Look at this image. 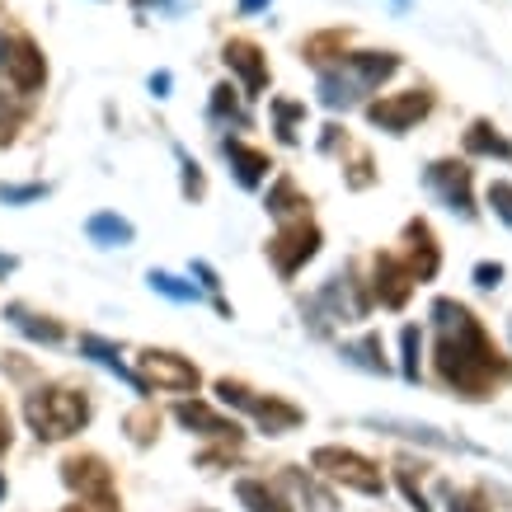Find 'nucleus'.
I'll return each instance as SVG.
<instances>
[{
	"mask_svg": "<svg viewBox=\"0 0 512 512\" xmlns=\"http://www.w3.org/2000/svg\"><path fill=\"white\" fill-rule=\"evenodd\" d=\"M433 320H437V329H442V343H437V367H442V376H447L461 395L480 400L484 390L503 376V362H498L494 343L484 339V329L475 325L470 311L456 306V301H437Z\"/></svg>",
	"mask_w": 512,
	"mask_h": 512,
	"instance_id": "1",
	"label": "nucleus"
},
{
	"mask_svg": "<svg viewBox=\"0 0 512 512\" xmlns=\"http://www.w3.org/2000/svg\"><path fill=\"white\" fill-rule=\"evenodd\" d=\"M400 71V57L390 52H357V57H343L339 66H329L320 76V104L325 109H348L362 94H372L381 80H390Z\"/></svg>",
	"mask_w": 512,
	"mask_h": 512,
	"instance_id": "2",
	"label": "nucleus"
},
{
	"mask_svg": "<svg viewBox=\"0 0 512 512\" xmlns=\"http://www.w3.org/2000/svg\"><path fill=\"white\" fill-rule=\"evenodd\" d=\"M29 423L33 433L57 442V437H71L90 423V400L76 395V390H38L29 400Z\"/></svg>",
	"mask_w": 512,
	"mask_h": 512,
	"instance_id": "3",
	"label": "nucleus"
},
{
	"mask_svg": "<svg viewBox=\"0 0 512 512\" xmlns=\"http://www.w3.org/2000/svg\"><path fill=\"white\" fill-rule=\"evenodd\" d=\"M62 480L76 489L90 508L99 512H118V494H113V470L99 456H71L62 466Z\"/></svg>",
	"mask_w": 512,
	"mask_h": 512,
	"instance_id": "4",
	"label": "nucleus"
},
{
	"mask_svg": "<svg viewBox=\"0 0 512 512\" xmlns=\"http://www.w3.org/2000/svg\"><path fill=\"white\" fill-rule=\"evenodd\" d=\"M315 470H325L329 480L348 484V489H357V494H381L386 484H381V470L367 461V456H357V451H339V447H320L311 456Z\"/></svg>",
	"mask_w": 512,
	"mask_h": 512,
	"instance_id": "5",
	"label": "nucleus"
},
{
	"mask_svg": "<svg viewBox=\"0 0 512 512\" xmlns=\"http://www.w3.org/2000/svg\"><path fill=\"white\" fill-rule=\"evenodd\" d=\"M217 395L226 404H240V409H249L254 419L264 423L268 433H292V428H301V409L296 404H287V400H259V395H249L240 381H217Z\"/></svg>",
	"mask_w": 512,
	"mask_h": 512,
	"instance_id": "6",
	"label": "nucleus"
},
{
	"mask_svg": "<svg viewBox=\"0 0 512 512\" xmlns=\"http://www.w3.org/2000/svg\"><path fill=\"white\" fill-rule=\"evenodd\" d=\"M311 315H315V329H325V320H362L367 315V296L357 292L353 273H339V278H329L320 287V296L311 301Z\"/></svg>",
	"mask_w": 512,
	"mask_h": 512,
	"instance_id": "7",
	"label": "nucleus"
},
{
	"mask_svg": "<svg viewBox=\"0 0 512 512\" xmlns=\"http://www.w3.org/2000/svg\"><path fill=\"white\" fill-rule=\"evenodd\" d=\"M428 109H433V99L423 90H409V94H386V99H376V104H367V118H372L381 132H409V127L419 123V118H428Z\"/></svg>",
	"mask_w": 512,
	"mask_h": 512,
	"instance_id": "8",
	"label": "nucleus"
},
{
	"mask_svg": "<svg viewBox=\"0 0 512 512\" xmlns=\"http://www.w3.org/2000/svg\"><path fill=\"white\" fill-rule=\"evenodd\" d=\"M0 66H5V80H10L19 94L43 90L47 66H43V52H38L29 38H10V43L0 47Z\"/></svg>",
	"mask_w": 512,
	"mask_h": 512,
	"instance_id": "9",
	"label": "nucleus"
},
{
	"mask_svg": "<svg viewBox=\"0 0 512 512\" xmlns=\"http://www.w3.org/2000/svg\"><path fill=\"white\" fill-rule=\"evenodd\" d=\"M315 249H320V231L301 221V226H292V231H282L278 240L268 245V259L278 264L282 278H292V273H296L301 264H306V259H315Z\"/></svg>",
	"mask_w": 512,
	"mask_h": 512,
	"instance_id": "10",
	"label": "nucleus"
},
{
	"mask_svg": "<svg viewBox=\"0 0 512 512\" xmlns=\"http://www.w3.org/2000/svg\"><path fill=\"white\" fill-rule=\"evenodd\" d=\"M428 188L447 198V207H456L461 217L475 212V202H470V170L466 165H456V160H437L433 170H428Z\"/></svg>",
	"mask_w": 512,
	"mask_h": 512,
	"instance_id": "11",
	"label": "nucleus"
},
{
	"mask_svg": "<svg viewBox=\"0 0 512 512\" xmlns=\"http://www.w3.org/2000/svg\"><path fill=\"white\" fill-rule=\"evenodd\" d=\"M141 372L151 376L160 390H198V367L174 353H146L141 357Z\"/></svg>",
	"mask_w": 512,
	"mask_h": 512,
	"instance_id": "12",
	"label": "nucleus"
},
{
	"mask_svg": "<svg viewBox=\"0 0 512 512\" xmlns=\"http://www.w3.org/2000/svg\"><path fill=\"white\" fill-rule=\"evenodd\" d=\"M409 292H414V273H409L395 254H381V259H376V296H381V306L400 311L404 301H409Z\"/></svg>",
	"mask_w": 512,
	"mask_h": 512,
	"instance_id": "13",
	"label": "nucleus"
},
{
	"mask_svg": "<svg viewBox=\"0 0 512 512\" xmlns=\"http://www.w3.org/2000/svg\"><path fill=\"white\" fill-rule=\"evenodd\" d=\"M226 66H231L235 76L245 80V90L249 94H259L268 85V62H264V52L254 43H245V38H231L226 43Z\"/></svg>",
	"mask_w": 512,
	"mask_h": 512,
	"instance_id": "14",
	"label": "nucleus"
},
{
	"mask_svg": "<svg viewBox=\"0 0 512 512\" xmlns=\"http://www.w3.org/2000/svg\"><path fill=\"white\" fill-rule=\"evenodd\" d=\"M174 419L184 423V428H202V433L207 437H221V442H240V428H235V423H226L221 419V414H212V409H207V404H179V409H174Z\"/></svg>",
	"mask_w": 512,
	"mask_h": 512,
	"instance_id": "15",
	"label": "nucleus"
},
{
	"mask_svg": "<svg viewBox=\"0 0 512 512\" xmlns=\"http://www.w3.org/2000/svg\"><path fill=\"white\" fill-rule=\"evenodd\" d=\"M221 151H226V160H231L235 179H240L245 188H259V179H264V174L273 170L264 151H249L245 141H221Z\"/></svg>",
	"mask_w": 512,
	"mask_h": 512,
	"instance_id": "16",
	"label": "nucleus"
},
{
	"mask_svg": "<svg viewBox=\"0 0 512 512\" xmlns=\"http://www.w3.org/2000/svg\"><path fill=\"white\" fill-rule=\"evenodd\" d=\"M409 273H414V282H428L437 273V245H433V231H428V226H423V221H414V226H409Z\"/></svg>",
	"mask_w": 512,
	"mask_h": 512,
	"instance_id": "17",
	"label": "nucleus"
},
{
	"mask_svg": "<svg viewBox=\"0 0 512 512\" xmlns=\"http://www.w3.org/2000/svg\"><path fill=\"white\" fill-rule=\"evenodd\" d=\"M80 353L94 357V362H104V367L123 376L132 390H146V381H141L137 372H127V367H123V357H118V348H113V343H104V339H94V334H85V339H80Z\"/></svg>",
	"mask_w": 512,
	"mask_h": 512,
	"instance_id": "18",
	"label": "nucleus"
},
{
	"mask_svg": "<svg viewBox=\"0 0 512 512\" xmlns=\"http://www.w3.org/2000/svg\"><path fill=\"white\" fill-rule=\"evenodd\" d=\"M85 231H90L94 245H127L132 240V221H123L118 212H94L85 221Z\"/></svg>",
	"mask_w": 512,
	"mask_h": 512,
	"instance_id": "19",
	"label": "nucleus"
},
{
	"mask_svg": "<svg viewBox=\"0 0 512 512\" xmlns=\"http://www.w3.org/2000/svg\"><path fill=\"white\" fill-rule=\"evenodd\" d=\"M5 315H10V325L24 329L29 339H38V343H62V325H57V320H43V315L24 311V306H10Z\"/></svg>",
	"mask_w": 512,
	"mask_h": 512,
	"instance_id": "20",
	"label": "nucleus"
},
{
	"mask_svg": "<svg viewBox=\"0 0 512 512\" xmlns=\"http://www.w3.org/2000/svg\"><path fill=\"white\" fill-rule=\"evenodd\" d=\"M343 362H353V367H362V372H386L381 339H376V334H367V339H357V343H343Z\"/></svg>",
	"mask_w": 512,
	"mask_h": 512,
	"instance_id": "21",
	"label": "nucleus"
},
{
	"mask_svg": "<svg viewBox=\"0 0 512 512\" xmlns=\"http://www.w3.org/2000/svg\"><path fill=\"white\" fill-rule=\"evenodd\" d=\"M235 494H240V503H245L249 512H292L273 489H264L259 480H240L235 484Z\"/></svg>",
	"mask_w": 512,
	"mask_h": 512,
	"instance_id": "22",
	"label": "nucleus"
},
{
	"mask_svg": "<svg viewBox=\"0 0 512 512\" xmlns=\"http://www.w3.org/2000/svg\"><path fill=\"white\" fill-rule=\"evenodd\" d=\"M466 151H475V156H503V160L512 156V146L498 137L489 123H475V127H470V132H466Z\"/></svg>",
	"mask_w": 512,
	"mask_h": 512,
	"instance_id": "23",
	"label": "nucleus"
},
{
	"mask_svg": "<svg viewBox=\"0 0 512 512\" xmlns=\"http://www.w3.org/2000/svg\"><path fill=\"white\" fill-rule=\"evenodd\" d=\"M372 428H386L395 437H414V442H428V447H451L447 437H437L433 428H419V423H400V419H372Z\"/></svg>",
	"mask_w": 512,
	"mask_h": 512,
	"instance_id": "24",
	"label": "nucleus"
},
{
	"mask_svg": "<svg viewBox=\"0 0 512 512\" xmlns=\"http://www.w3.org/2000/svg\"><path fill=\"white\" fill-rule=\"evenodd\" d=\"M301 207H306V202H301V193H296L292 179H278L273 193H268V212H273V217H292V212H301Z\"/></svg>",
	"mask_w": 512,
	"mask_h": 512,
	"instance_id": "25",
	"label": "nucleus"
},
{
	"mask_svg": "<svg viewBox=\"0 0 512 512\" xmlns=\"http://www.w3.org/2000/svg\"><path fill=\"white\" fill-rule=\"evenodd\" d=\"M301 104H292V99H273V118H278V141H287L292 146L296 141V118H301Z\"/></svg>",
	"mask_w": 512,
	"mask_h": 512,
	"instance_id": "26",
	"label": "nucleus"
},
{
	"mask_svg": "<svg viewBox=\"0 0 512 512\" xmlns=\"http://www.w3.org/2000/svg\"><path fill=\"white\" fill-rule=\"evenodd\" d=\"M151 287H156L160 296H170V301H198V287L170 278V273H151Z\"/></svg>",
	"mask_w": 512,
	"mask_h": 512,
	"instance_id": "27",
	"label": "nucleus"
},
{
	"mask_svg": "<svg viewBox=\"0 0 512 512\" xmlns=\"http://www.w3.org/2000/svg\"><path fill=\"white\" fill-rule=\"evenodd\" d=\"M404 376H409V381H419V329L414 325L404 329Z\"/></svg>",
	"mask_w": 512,
	"mask_h": 512,
	"instance_id": "28",
	"label": "nucleus"
},
{
	"mask_svg": "<svg viewBox=\"0 0 512 512\" xmlns=\"http://www.w3.org/2000/svg\"><path fill=\"white\" fill-rule=\"evenodd\" d=\"M489 202H494L498 207V217L508 221L512 226V184H503V179H494V184H489Z\"/></svg>",
	"mask_w": 512,
	"mask_h": 512,
	"instance_id": "29",
	"label": "nucleus"
},
{
	"mask_svg": "<svg viewBox=\"0 0 512 512\" xmlns=\"http://www.w3.org/2000/svg\"><path fill=\"white\" fill-rule=\"evenodd\" d=\"M212 113H217V118H226V113H231V118H240V104H235L231 85H217V90H212Z\"/></svg>",
	"mask_w": 512,
	"mask_h": 512,
	"instance_id": "30",
	"label": "nucleus"
},
{
	"mask_svg": "<svg viewBox=\"0 0 512 512\" xmlns=\"http://www.w3.org/2000/svg\"><path fill=\"white\" fill-rule=\"evenodd\" d=\"M47 188L43 184H24V188H0V202H33V198H43Z\"/></svg>",
	"mask_w": 512,
	"mask_h": 512,
	"instance_id": "31",
	"label": "nucleus"
},
{
	"mask_svg": "<svg viewBox=\"0 0 512 512\" xmlns=\"http://www.w3.org/2000/svg\"><path fill=\"white\" fill-rule=\"evenodd\" d=\"M179 160H184V193H188V198H202V188H207V184H202L198 165H193L188 156H179Z\"/></svg>",
	"mask_w": 512,
	"mask_h": 512,
	"instance_id": "32",
	"label": "nucleus"
},
{
	"mask_svg": "<svg viewBox=\"0 0 512 512\" xmlns=\"http://www.w3.org/2000/svg\"><path fill=\"white\" fill-rule=\"evenodd\" d=\"M475 282L489 292V287H498V282H503V268H498V264H480V268H475Z\"/></svg>",
	"mask_w": 512,
	"mask_h": 512,
	"instance_id": "33",
	"label": "nucleus"
},
{
	"mask_svg": "<svg viewBox=\"0 0 512 512\" xmlns=\"http://www.w3.org/2000/svg\"><path fill=\"white\" fill-rule=\"evenodd\" d=\"M400 484H404V494H409V503H414L419 512H428V498L419 494V484H414V475H409V470H400Z\"/></svg>",
	"mask_w": 512,
	"mask_h": 512,
	"instance_id": "34",
	"label": "nucleus"
},
{
	"mask_svg": "<svg viewBox=\"0 0 512 512\" xmlns=\"http://www.w3.org/2000/svg\"><path fill=\"white\" fill-rule=\"evenodd\" d=\"M151 94H156V99L170 94V71H156V76H151Z\"/></svg>",
	"mask_w": 512,
	"mask_h": 512,
	"instance_id": "35",
	"label": "nucleus"
},
{
	"mask_svg": "<svg viewBox=\"0 0 512 512\" xmlns=\"http://www.w3.org/2000/svg\"><path fill=\"white\" fill-rule=\"evenodd\" d=\"M451 512H480V503H475V498H451Z\"/></svg>",
	"mask_w": 512,
	"mask_h": 512,
	"instance_id": "36",
	"label": "nucleus"
},
{
	"mask_svg": "<svg viewBox=\"0 0 512 512\" xmlns=\"http://www.w3.org/2000/svg\"><path fill=\"white\" fill-rule=\"evenodd\" d=\"M10 447V414H5V409H0V451Z\"/></svg>",
	"mask_w": 512,
	"mask_h": 512,
	"instance_id": "37",
	"label": "nucleus"
},
{
	"mask_svg": "<svg viewBox=\"0 0 512 512\" xmlns=\"http://www.w3.org/2000/svg\"><path fill=\"white\" fill-rule=\"evenodd\" d=\"M268 0H240V10H245V15H254V10H264Z\"/></svg>",
	"mask_w": 512,
	"mask_h": 512,
	"instance_id": "38",
	"label": "nucleus"
},
{
	"mask_svg": "<svg viewBox=\"0 0 512 512\" xmlns=\"http://www.w3.org/2000/svg\"><path fill=\"white\" fill-rule=\"evenodd\" d=\"M5 273H15V259H10V254H0V278H5Z\"/></svg>",
	"mask_w": 512,
	"mask_h": 512,
	"instance_id": "39",
	"label": "nucleus"
},
{
	"mask_svg": "<svg viewBox=\"0 0 512 512\" xmlns=\"http://www.w3.org/2000/svg\"><path fill=\"white\" fill-rule=\"evenodd\" d=\"M62 512H85V508H62Z\"/></svg>",
	"mask_w": 512,
	"mask_h": 512,
	"instance_id": "40",
	"label": "nucleus"
},
{
	"mask_svg": "<svg viewBox=\"0 0 512 512\" xmlns=\"http://www.w3.org/2000/svg\"><path fill=\"white\" fill-rule=\"evenodd\" d=\"M0 494H5V480H0Z\"/></svg>",
	"mask_w": 512,
	"mask_h": 512,
	"instance_id": "41",
	"label": "nucleus"
}]
</instances>
